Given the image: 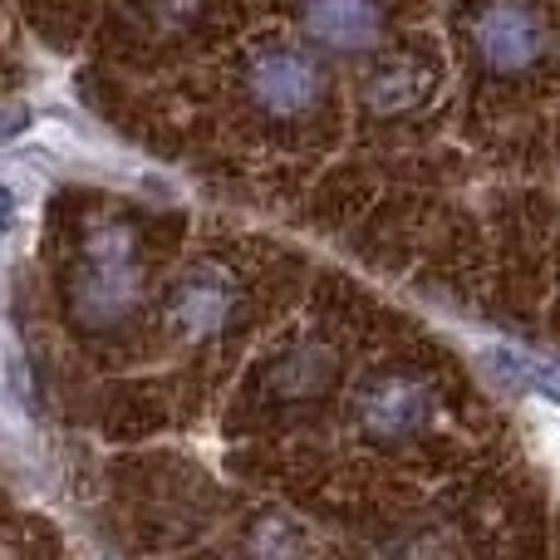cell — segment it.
Wrapping results in <instances>:
<instances>
[{
    "label": "cell",
    "instance_id": "cell-4",
    "mask_svg": "<svg viewBox=\"0 0 560 560\" xmlns=\"http://www.w3.org/2000/svg\"><path fill=\"white\" fill-rule=\"evenodd\" d=\"M246 94L266 118H305L325 94V74L290 45H261L246 59Z\"/></svg>",
    "mask_w": 560,
    "mask_h": 560
},
{
    "label": "cell",
    "instance_id": "cell-3",
    "mask_svg": "<svg viewBox=\"0 0 560 560\" xmlns=\"http://www.w3.org/2000/svg\"><path fill=\"white\" fill-rule=\"evenodd\" d=\"M433 418L438 398L418 374H378L359 388L354 423L369 443H408V438L428 433Z\"/></svg>",
    "mask_w": 560,
    "mask_h": 560
},
{
    "label": "cell",
    "instance_id": "cell-1",
    "mask_svg": "<svg viewBox=\"0 0 560 560\" xmlns=\"http://www.w3.org/2000/svg\"><path fill=\"white\" fill-rule=\"evenodd\" d=\"M143 300L138 236L124 222H104L84 236L69 271V319L84 329H114Z\"/></svg>",
    "mask_w": 560,
    "mask_h": 560
},
{
    "label": "cell",
    "instance_id": "cell-6",
    "mask_svg": "<svg viewBox=\"0 0 560 560\" xmlns=\"http://www.w3.org/2000/svg\"><path fill=\"white\" fill-rule=\"evenodd\" d=\"M232 305H236L232 276L222 266H192L167 290V325L183 339H212L232 319Z\"/></svg>",
    "mask_w": 560,
    "mask_h": 560
},
{
    "label": "cell",
    "instance_id": "cell-10",
    "mask_svg": "<svg viewBox=\"0 0 560 560\" xmlns=\"http://www.w3.org/2000/svg\"><path fill=\"white\" fill-rule=\"evenodd\" d=\"M153 5V15L163 20V25H177V20H192L197 0H148Z\"/></svg>",
    "mask_w": 560,
    "mask_h": 560
},
{
    "label": "cell",
    "instance_id": "cell-7",
    "mask_svg": "<svg viewBox=\"0 0 560 560\" xmlns=\"http://www.w3.org/2000/svg\"><path fill=\"white\" fill-rule=\"evenodd\" d=\"M433 89V69L418 55H384L364 79V104L374 114H408Z\"/></svg>",
    "mask_w": 560,
    "mask_h": 560
},
{
    "label": "cell",
    "instance_id": "cell-9",
    "mask_svg": "<svg viewBox=\"0 0 560 560\" xmlns=\"http://www.w3.org/2000/svg\"><path fill=\"white\" fill-rule=\"evenodd\" d=\"M329 378H335V354L319 349V345H300L295 354H285L280 359V369H276V388L280 394H290V398L319 394Z\"/></svg>",
    "mask_w": 560,
    "mask_h": 560
},
{
    "label": "cell",
    "instance_id": "cell-5",
    "mask_svg": "<svg viewBox=\"0 0 560 560\" xmlns=\"http://www.w3.org/2000/svg\"><path fill=\"white\" fill-rule=\"evenodd\" d=\"M300 35L329 55H369L384 35L378 0H300Z\"/></svg>",
    "mask_w": 560,
    "mask_h": 560
},
{
    "label": "cell",
    "instance_id": "cell-8",
    "mask_svg": "<svg viewBox=\"0 0 560 560\" xmlns=\"http://www.w3.org/2000/svg\"><path fill=\"white\" fill-rule=\"evenodd\" d=\"M482 359L492 364V374L506 378V384L526 388V394H536V398H546V404L560 408V359L526 354V349H512V345H487Z\"/></svg>",
    "mask_w": 560,
    "mask_h": 560
},
{
    "label": "cell",
    "instance_id": "cell-2",
    "mask_svg": "<svg viewBox=\"0 0 560 560\" xmlns=\"http://www.w3.org/2000/svg\"><path fill=\"white\" fill-rule=\"evenodd\" d=\"M467 35L492 74H522L546 55V25L526 0H477Z\"/></svg>",
    "mask_w": 560,
    "mask_h": 560
}]
</instances>
